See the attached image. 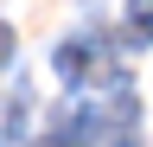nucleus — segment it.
<instances>
[{"instance_id":"nucleus-1","label":"nucleus","mask_w":153,"mask_h":147,"mask_svg":"<svg viewBox=\"0 0 153 147\" xmlns=\"http://www.w3.org/2000/svg\"><path fill=\"white\" fill-rule=\"evenodd\" d=\"M128 39H134V45L153 39V0H134V7H128Z\"/></svg>"},{"instance_id":"nucleus-2","label":"nucleus","mask_w":153,"mask_h":147,"mask_svg":"<svg viewBox=\"0 0 153 147\" xmlns=\"http://www.w3.org/2000/svg\"><path fill=\"white\" fill-rule=\"evenodd\" d=\"M7 51H13V39H7V32H0V64H7Z\"/></svg>"}]
</instances>
